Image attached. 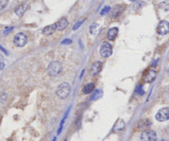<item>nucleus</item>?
I'll list each match as a JSON object with an SVG mask.
<instances>
[{"label":"nucleus","mask_w":169,"mask_h":141,"mask_svg":"<svg viewBox=\"0 0 169 141\" xmlns=\"http://www.w3.org/2000/svg\"><path fill=\"white\" fill-rule=\"evenodd\" d=\"M167 72H168V74H169V68H168V69H167Z\"/></svg>","instance_id":"nucleus-29"},{"label":"nucleus","mask_w":169,"mask_h":141,"mask_svg":"<svg viewBox=\"0 0 169 141\" xmlns=\"http://www.w3.org/2000/svg\"><path fill=\"white\" fill-rule=\"evenodd\" d=\"M71 40H69V39H66V40H64V41H63V42H62V44H70L71 43Z\"/></svg>","instance_id":"nucleus-26"},{"label":"nucleus","mask_w":169,"mask_h":141,"mask_svg":"<svg viewBox=\"0 0 169 141\" xmlns=\"http://www.w3.org/2000/svg\"><path fill=\"white\" fill-rule=\"evenodd\" d=\"M53 141H55V138H54V140H53Z\"/></svg>","instance_id":"nucleus-30"},{"label":"nucleus","mask_w":169,"mask_h":141,"mask_svg":"<svg viewBox=\"0 0 169 141\" xmlns=\"http://www.w3.org/2000/svg\"><path fill=\"white\" fill-rule=\"evenodd\" d=\"M155 118L157 121H160V122H163V121H168L169 120V108L163 107L160 109V110L157 112Z\"/></svg>","instance_id":"nucleus-7"},{"label":"nucleus","mask_w":169,"mask_h":141,"mask_svg":"<svg viewBox=\"0 0 169 141\" xmlns=\"http://www.w3.org/2000/svg\"><path fill=\"white\" fill-rule=\"evenodd\" d=\"M95 85L93 83H87L82 88V92L84 93V94H89L91 92L94 90Z\"/></svg>","instance_id":"nucleus-15"},{"label":"nucleus","mask_w":169,"mask_h":141,"mask_svg":"<svg viewBox=\"0 0 169 141\" xmlns=\"http://www.w3.org/2000/svg\"><path fill=\"white\" fill-rule=\"evenodd\" d=\"M125 128V122H124L123 120H121L120 119L119 121L115 123V126H114V131L115 132H120V131H122Z\"/></svg>","instance_id":"nucleus-16"},{"label":"nucleus","mask_w":169,"mask_h":141,"mask_svg":"<svg viewBox=\"0 0 169 141\" xmlns=\"http://www.w3.org/2000/svg\"><path fill=\"white\" fill-rule=\"evenodd\" d=\"M27 36L25 33L23 32H19V33L16 34L13 39V43L16 46L18 47H23L26 43H27Z\"/></svg>","instance_id":"nucleus-4"},{"label":"nucleus","mask_w":169,"mask_h":141,"mask_svg":"<svg viewBox=\"0 0 169 141\" xmlns=\"http://www.w3.org/2000/svg\"><path fill=\"white\" fill-rule=\"evenodd\" d=\"M159 141H168V140H167V139H161V140H159Z\"/></svg>","instance_id":"nucleus-28"},{"label":"nucleus","mask_w":169,"mask_h":141,"mask_svg":"<svg viewBox=\"0 0 169 141\" xmlns=\"http://www.w3.org/2000/svg\"><path fill=\"white\" fill-rule=\"evenodd\" d=\"M141 141H158L157 134L154 131L147 130L142 132L140 135Z\"/></svg>","instance_id":"nucleus-6"},{"label":"nucleus","mask_w":169,"mask_h":141,"mask_svg":"<svg viewBox=\"0 0 169 141\" xmlns=\"http://www.w3.org/2000/svg\"><path fill=\"white\" fill-rule=\"evenodd\" d=\"M71 91V87L68 83H62L61 84H59L57 87L55 93L56 95L61 99H65V98L69 95Z\"/></svg>","instance_id":"nucleus-2"},{"label":"nucleus","mask_w":169,"mask_h":141,"mask_svg":"<svg viewBox=\"0 0 169 141\" xmlns=\"http://www.w3.org/2000/svg\"><path fill=\"white\" fill-rule=\"evenodd\" d=\"M56 24H51V25H49V26H46L45 28H43L42 30V33L46 36H50L52 34H54L56 31Z\"/></svg>","instance_id":"nucleus-12"},{"label":"nucleus","mask_w":169,"mask_h":141,"mask_svg":"<svg viewBox=\"0 0 169 141\" xmlns=\"http://www.w3.org/2000/svg\"><path fill=\"white\" fill-rule=\"evenodd\" d=\"M110 10H111L110 7L107 6V7H105V8H103V10H102V12H101V15L103 16V15H106V14H107V13H109Z\"/></svg>","instance_id":"nucleus-22"},{"label":"nucleus","mask_w":169,"mask_h":141,"mask_svg":"<svg viewBox=\"0 0 169 141\" xmlns=\"http://www.w3.org/2000/svg\"><path fill=\"white\" fill-rule=\"evenodd\" d=\"M8 4V0H0V10L5 8Z\"/></svg>","instance_id":"nucleus-21"},{"label":"nucleus","mask_w":169,"mask_h":141,"mask_svg":"<svg viewBox=\"0 0 169 141\" xmlns=\"http://www.w3.org/2000/svg\"><path fill=\"white\" fill-rule=\"evenodd\" d=\"M118 32H119V29L117 27H112L108 30L107 33V36L109 41H114L116 36L118 35Z\"/></svg>","instance_id":"nucleus-13"},{"label":"nucleus","mask_w":169,"mask_h":141,"mask_svg":"<svg viewBox=\"0 0 169 141\" xmlns=\"http://www.w3.org/2000/svg\"><path fill=\"white\" fill-rule=\"evenodd\" d=\"M83 22H84V19H80V20L78 21L77 22H76L74 24V27H73V30H74V31H76L77 29L79 28L80 26H81L82 23H83Z\"/></svg>","instance_id":"nucleus-20"},{"label":"nucleus","mask_w":169,"mask_h":141,"mask_svg":"<svg viewBox=\"0 0 169 141\" xmlns=\"http://www.w3.org/2000/svg\"><path fill=\"white\" fill-rule=\"evenodd\" d=\"M62 69H63V66L60 62L54 61L50 62L47 67V72H48V75L51 77H54V76H57L58 75H59L61 73Z\"/></svg>","instance_id":"nucleus-1"},{"label":"nucleus","mask_w":169,"mask_h":141,"mask_svg":"<svg viewBox=\"0 0 169 141\" xmlns=\"http://www.w3.org/2000/svg\"><path fill=\"white\" fill-rule=\"evenodd\" d=\"M13 27H8V28L5 29V31H4V35H7L8 33H9L11 31H13Z\"/></svg>","instance_id":"nucleus-25"},{"label":"nucleus","mask_w":169,"mask_h":141,"mask_svg":"<svg viewBox=\"0 0 169 141\" xmlns=\"http://www.w3.org/2000/svg\"><path fill=\"white\" fill-rule=\"evenodd\" d=\"M102 69H103V63L101 61L95 62L94 64H92V66L91 67L90 73L92 75H97L101 72Z\"/></svg>","instance_id":"nucleus-9"},{"label":"nucleus","mask_w":169,"mask_h":141,"mask_svg":"<svg viewBox=\"0 0 169 141\" xmlns=\"http://www.w3.org/2000/svg\"><path fill=\"white\" fill-rule=\"evenodd\" d=\"M28 8L27 4H22V5H19L18 7L15 8V13L16 15L18 16V17H22L23 14L25 13V12L26 11Z\"/></svg>","instance_id":"nucleus-14"},{"label":"nucleus","mask_w":169,"mask_h":141,"mask_svg":"<svg viewBox=\"0 0 169 141\" xmlns=\"http://www.w3.org/2000/svg\"><path fill=\"white\" fill-rule=\"evenodd\" d=\"M157 32L159 34V35H167V34L169 32V22L167 21H161L159 23L158 25V27H157Z\"/></svg>","instance_id":"nucleus-8"},{"label":"nucleus","mask_w":169,"mask_h":141,"mask_svg":"<svg viewBox=\"0 0 169 141\" xmlns=\"http://www.w3.org/2000/svg\"><path fill=\"white\" fill-rule=\"evenodd\" d=\"M151 125V122L149 120H141L139 123V129H146Z\"/></svg>","instance_id":"nucleus-18"},{"label":"nucleus","mask_w":169,"mask_h":141,"mask_svg":"<svg viewBox=\"0 0 169 141\" xmlns=\"http://www.w3.org/2000/svg\"><path fill=\"white\" fill-rule=\"evenodd\" d=\"M157 73L155 70L154 69H150L149 72L147 73L145 76H144V79H143V81L145 83H152L153 81H154V79H156Z\"/></svg>","instance_id":"nucleus-11"},{"label":"nucleus","mask_w":169,"mask_h":141,"mask_svg":"<svg viewBox=\"0 0 169 141\" xmlns=\"http://www.w3.org/2000/svg\"><path fill=\"white\" fill-rule=\"evenodd\" d=\"M55 24H56V29L58 31H64L69 26V21L67 18H63Z\"/></svg>","instance_id":"nucleus-10"},{"label":"nucleus","mask_w":169,"mask_h":141,"mask_svg":"<svg viewBox=\"0 0 169 141\" xmlns=\"http://www.w3.org/2000/svg\"><path fill=\"white\" fill-rule=\"evenodd\" d=\"M102 96H103V91L101 89L96 90V91H94V92L92 93V96H91V100H98V99L102 98Z\"/></svg>","instance_id":"nucleus-17"},{"label":"nucleus","mask_w":169,"mask_h":141,"mask_svg":"<svg viewBox=\"0 0 169 141\" xmlns=\"http://www.w3.org/2000/svg\"><path fill=\"white\" fill-rule=\"evenodd\" d=\"M125 8H126V6L124 4H118V5L114 6L109 12V17L111 18H119L123 13Z\"/></svg>","instance_id":"nucleus-5"},{"label":"nucleus","mask_w":169,"mask_h":141,"mask_svg":"<svg viewBox=\"0 0 169 141\" xmlns=\"http://www.w3.org/2000/svg\"><path fill=\"white\" fill-rule=\"evenodd\" d=\"M143 5H144V3H143V2H138V3H136L135 4L134 8H141V7H142Z\"/></svg>","instance_id":"nucleus-24"},{"label":"nucleus","mask_w":169,"mask_h":141,"mask_svg":"<svg viewBox=\"0 0 169 141\" xmlns=\"http://www.w3.org/2000/svg\"><path fill=\"white\" fill-rule=\"evenodd\" d=\"M98 27H99V26H98V24H97V23H93V24H92V25L90 26L89 28L90 33L92 34V35H96V34L98 33Z\"/></svg>","instance_id":"nucleus-19"},{"label":"nucleus","mask_w":169,"mask_h":141,"mask_svg":"<svg viewBox=\"0 0 169 141\" xmlns=\"http://www.w3.org/2000/svg\"><path fill=\"white\" fill-rule=\"evenodd\" d=\"M135 92L137 94H139V95H143V93H144V91L142 89V86H141V85H139V86H138V87H137V88H136V90H135Z\"/></svg>","instance_id":"nucleus-23"},{"label":"nucleus","mask_w":169,"mask_h":141,"mask_svg":"<svg viewBox=\"0 0 169 141\" xmlns=\"http://www.w3.org/2000/svg\"><path fill=\"white\" fill-rule=\"evenodd\" d=\"M131 2H135V1H138V0H130Z\"/></svg>","instance_id":"nucleus-27"},{"label":"nucleus","mask_w":169,"mask_h":141,"mask_svg":"<svg viewBox=\"0 0 169 141\" xmlns=\"http://www.w3.org/2000/svg\"><path fill=\"white\" fill-rule=\"evenodd\" d=\"M99 52H100V54L102 57H103V58H108V57H110L112 54V46L111 45V43L107 42V41H105V42H103L101 45Z\"/></svg>","instance_id":"nucleus-3"}]
</instances>
